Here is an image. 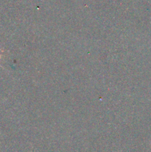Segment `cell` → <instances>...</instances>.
Wrapping results in <instances>:
<instances>
[{"mask_svg": "<svg viewBox=\"0 0 151 152\" xmlns=\"http://www.w3.org/2000/svg\"><path fill=\"white\" fill-rule=\"evenodd\" d=\"M3 53H4V50H1V49H0V59H1V57H2ZM0 66L1 67V64H0Z\"/></svg>", "mask_w": 151, "mask_h": 152, "instance_id": "1", "label": "cell"}]
</instances>
